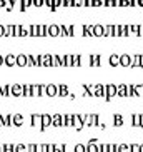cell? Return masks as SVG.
I'll use <instances>...</instances> for the list:
<instances>
[{"mask_svg": "<svg viewBox=\"0 0 143 152\" xmlns=\"http://www.w3.org/2000/svg\"><path fill=\"white\" fill-rule=\"evenodd\" d=\"M85 125H88V127H92V125H100V115L98 114H87Z\"/></svg>", "mask_w": 143, "mask_h": 152, "instance_id": "6da1fadb", "label": "cell"}, {"mask_svg": "<svg viewBox=\"0 0 143 152\" xmlns=\"http://www.w3.org/2000/svg\"><path fill=\"white\" fill-rule=\"evenodd\" d=\"M113 95H116V85L107 84L105 85V99H107V100H112Z\"/></svg>", "mask_w": 143, "mask_h": 152, "instance_id": "7a4b0ae2", "label": "cell"}, {"mask_svg": "<svg viewBox=\"0 0 143 152\" xmlns=\"http://www.w3.org/2000/svg\"><path fill=\"white\" fill-rule=\"evenodd\" d=\"M87 152H98V144H97V139H92L88 144L85 145Z\"/></svg>", "mask_w": 143, "mask_h": 152, "instance_id": "3957f363", "label": "cell"}, {"mask_svg": "<svg viewBox=\"0 0 143 152\" xmlns=\"http://www.w3.org/2000/svg\"><path fill=\"white\" fill-rule=\"evenodd\" d=\"M62 124H63V125H73V114L62 115Z\"/></svg>", "mask_w": 143, "mask_h": 152, "instance_id": "277c9868", "label": "cell"}, {"mask_svg": "<svg viewBox=\"0 0 143 152\" xmlns=\"http://www.w3.org/2000/svg\"><path fill=\"white\" fill-rule=\"evenodd\" d=\"M113 125H115V127L123 125V115H121V114H115V115H113Z\"/></svg>", "mask_w": 143, "mask_h": 152, "instance_id": "5b68a950", "label": "cell"}, {"mask_svg": "<svg viewBox=\"0 0 143 152\" xmlns=\"http://www.w3.org/2000/svg\"><path fill=\"white\" fill-rule=\"evenodd\" d=\"M116 94L120 95V97H126V85H118V87H116Z\"/></svg>", "mask_w": 143, "mask_h": 152, "instance_id": "8992f818", "label": "cell"}, {"mask_svg": "<svg viewBox=\"0 0 143 152\" xmlns=\"http://www.w3.org/2000/svg\"><path fill=\"white\" fill-rule=\"evenodd\" d=\"M131 125L140 127V114H131Z\"/></svg>", "mask_w": 143, "mask_h": 152, "instance_id": "52a82bcc", "label": "cell"}, {"mask_svg": "<svg viewBox=\"0 0 143 152\" xmlns=\"http://www.w3.org/2000/svg\"><path fill=\"white\" fill-rule=\"evenodd\" d=\"M130 62H131L130 55H121V57H120V64H121V65H125V67H126V65H130Z\"/></svg>", "mask_w": 143, "mask_h": 152, "instance_id": "ba28073f", "label": "cell"}, {"mask_svg": "<svg viewBox=\"0 0 143 152\" xmlns=\"http://www.w3.org/2000/svg\"><path fill=\"white\" fill-rule=\"evenodd\" d=\"M118 152H130V144H118Z\"/></svg>", "mask_w": 143, "mask_h": 152, "instance_id": "9c48e42d", "label": "cell"}, {"mask_svg": "<svg viewBox=\"0 0 143 152\" xmlns=\"http://www.w3.org/2000/svg\"><path fill=\"white\" fill-rule=\"evenodd\" d=\"M73 152H87L85 151V144H77L73 147Z\"/></svg>", "mask_w": 143, "mask_h": 152, "instance_id": "30bf717a", "label": "cell"}, {"mask_svg": "<svg viewBox=\"0 0 143 152\" xmlns=\"http://www.w3.org/2000/svg\"><path fill=\"white\" fill-rule=\"evenodd\" d=\"M103 32H105V28H103L102 25H97V27H93V34H95V35H102Z\"/></svg>", "mask_w": 143, "mask_h": 152, "instance_id": "8fae6325", "label": "cell"}, {"mask_svg": "<svg viewBox=\"0 0 143 152\" xmlns=\"http://www.w3.org/2000/svg\"><path fill=\"white\" fill-rule=\"evenodd\" d=\"M110 64H112V65H118V64H120V57H118V55H112V57H110Z\"/></svg>", "mask_w": 143, "mask_h": 152, "instance_id": "7c38bea8", "label": "cell"}, {"mask_svg": "<svg viewBox=\"0 0 143 152\" xmlns=\"http://www.w3.org/2000/svg\"><path fill=\"white\" fill-rule=\"evenodd\" d=\"M98 152H108V144H98Z\"/></svg>", "mask_w": 143, "mask_h": 152, "instance_id": "4fadbf2b", "label": "cell"}, {"mask_svg": "<svg viewBox=\"0 0 143 152\" xmlns=\"http://www.w3.org/2000/svg\"><path fill=\"white\" fill-rule=\"evenodd\" d=\"M53 124H55V125H60V124H62V115H58V114H57V115H53Z\"/></svg>", "mask_w": 143, "mask_h": 152, "instance_id": "5bb4252c", "label": "cell"}, {"mask_svg": "<svg viewBox=\"0 0 143 152\" xmlns=\"http://www.w3.org/2000/svg\"><path fill=\"white\" fill-rule=\"evenodd\" d=\"M140 144H130V152H138Z\"/></svg>", "mask_w": 143, "mask_h": 152, "instance_id": "9a60e30c", "label": "cell"}, {"mask_svg": "<svg viewBox=\"0 0 143 152\" xmlns=\"http://www.w3.org/2000/svg\"><path fill=\"white\" fill-rule=\"evenodd\" d=\"M67 94H68V87L62 85V87H60V95H67Z\"/></svg>", "mask_w": 143, "mask_h": 152, "instance_id": "2e32d148", "label": "cell"}, {"mask_svg": "<svg viewBox=\"0 0 143 152\" xmlns=\"http://www.w3.org/2000/svg\"><path fill=\"white\" fill-rule=\"evenodd\" d=\"M48 92L52 95H55V94H57V89H55V87H48Z\"/></svg>", "mask_w": 143, "mask_h": 152, "instance_id": "e0dca14e", "label": "cell"}, {"mask_svg": "<svg viewBox=\"0 0 143 152\" xmlns=\"http://www.w3.org/2000/svg\"><path fill=\"white\" fill-rule=\"evenodd\" d=\"M43 122H45V124H48V122H50V115H43Z\"/></svg>", "mask_w": 143, "mask_h": 152, "instance_id": "ac0fdd59", "label": "cell"}, {"mask_svg": "<svg viewBox=\"0 0 143 152\" xmlns=\"http://www.w3.org/2000/svg\"><path fill=\"white\" fill-rule=\"evenodd\" d=\"M55 152H63V145H57V151Z\"/></svg>", "mask_w": 143, "mask_h": 152, "instance_id": "d6986e66", "label": "cell"}, {"mask_svg": "<svg viewBox=\"0 0 143 152\" xmlns=\"http://www.w3.org/2000/svg\"><path fill=\"white\" fill-rule=\"evenodd\" d=\"M138 152H143V144H140V147H138Z\"/></svg>", "mask_w": 143, "mask_h": 152, "instance_id": "ffe728a7", "label": "cell"}, {"mask_svg": "<svg viewBox=\"0 0 143 152\" xmlns=\"http://www.w3.org/2000/svg\"><path fill=\"white\" fill-rule=\"evenodd\" d=\"M140 4H142V5H143V0H140Z\"/></svg>", "mask_w": 143, "mask_h": 152, "instance_id": "44dd1931", "label": "cell"}]
</instances>
